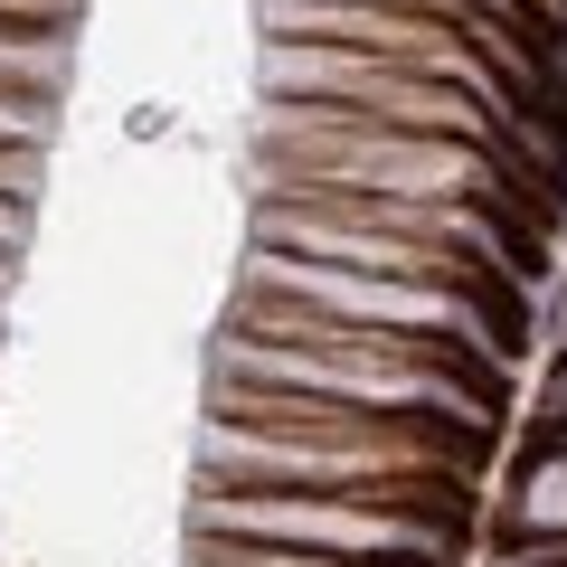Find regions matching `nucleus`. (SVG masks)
I'll use <instances>...</instances> for the list:
<instances>
[{"instance_id": "1", "label": "nucleus", "mask_w": 567, "mask_h": 567, "mask_svg": "<svg viewBox=\"0 0 567 567\" xmlns=\"http://www.w3.org/2000/svg\"><path fill=\"white\" fill-rule=\"evenodd\" d=\"M483 464V435L445 416H379L341 398L218 379L199 425V483L237 492H379V483H464Z\"/></svg>"}, {"instance_id": "6", "label": "nucleus", "mask_w": 567, "mask_h": 567, "mask_svg": "<svg viewBox=\"0 0 567 567\" xmlns=\"http://www.w3.org/2000/svg\"><path fill=\"white\" fill-rule=\"evenodd\" d=\"M66 10L76 0H0V85L10 95H58L66 85Z\"/></svg>"}, {"instance_id": "8", "label": "nucleus", "mask_w": 567, "mask_h": 567, "mask_svg": "<svg viewBox=\"0 0 567 567\" xmlns=\"http://www.w3.org/2000/svg\"><path fill=\"white\" fill-rule=\"evenodd\" d=\"M189 567H416V558H322V548H265V539H189Z\"/></svg>"}, {"instance_id": "13", "label": "nucleus", "mask_w": 567, "mask_h": 567, "mask_svg": "<svg viewBox=\"0 0 567 567\" xmlns=\"http://www.w3.org/2000/svg\"><path fill=\"white\" fill-rule=\"evenodd\" d=\"M0 293H10V256H0Z\"/></svg>"}, {"instance_id": "3", "label": "nucleus", "mask_w": 567, "mask_h": 567, "mask_svg": "<svg viewBox=\"0 0 567 567\" xmlns=\"http://www.w3.org/2000/svg\"><path fill=\"white\" fill-rule=\"evenodd\" d=\"M256 199H322V189H369V199H473L492 218H529L511 189V152L445 133H388L350 123L331 104H265L256 123Z\"/></svg>"}, {"instance_id": "4", "label": "nucleus", "mask_w": 567, "mask_h": 567, "mask_svg": "<svg viewBox=\"0 0 567 567\" xmlns=\"http://www.w3.org/2000/svg\"><path fill=\"white\" fill-rule=\"evenodd\" d=\"M189 539H265V548L416 558V567H454L464 558V520H435V511H406V502H369V492H237V483H199Z\"/></svg>"}, {"instance_id": "2", "label": "nucleus", "mask_w": 567, "mask_h": 567, "mask_svg": "<svg viewBox=\"0 0 567 567\" xmlns=\"http://www.w3.org/2000/svg\"><path fill=\"white\" fill-rule=\"evenodd\" d=\"M218 379L293 388V398H341V406H379V416H445V425H473V435H492V416H502V369L473 360L464 341L350 331V322L275 303V293H237Z\"/></svg>"}, {"instance_id": "12", "label": "nucleus", "mask_w": 567, "mask_h": 567, "mask_svg": "<svg viewBox=\"0 0 567 567\" xmlns=\"http://www.w3.org/2000/svg\"><path fill=\"white\" fill-rule=\"evenodd\" d=\"M20 237H29V199H0V256H20Z\"/></svg>"}, {"instance_id": "7", "label": "nucleus", "mask_w": 567, "mask_h": 567, "mask_svg": "<svg viewBox=\"0 0 567 567\" xmlns=\"http://www.w3.org/2000/svg\"><path fill=\"white\" fill-rule=\"evenodd\" d=\"M502 529H520V539H567V435L529 445V464L511 473V492H502Z\"/></svg>"}, {"instance_id": "11", "label": "nucleus", "mask_w": 567, "mask_h": 567, "mask_svg": "<svg viewBox=\"0 0 567 567\" xmlns=\"http://www.w3.org/2000/svg\"><path fill=\"white\" fill-rule=\"evenodd\" d=\"M406 10H483V20H520V0H406Z\"/></svg>"}, {"instance_id": "10", "label": "nucleus", "mask_w": 567, "mask_h": 567, "mask_svg": "<svg viewBox=\"0 0 567 567\" xmlns=\"http://www.w3.org/2000/svg\"><path fill=\"white\" fill-rule=\"evenodd\" d=\"M539 425L567 435V341H558V369H548V388H539Z\"/></svg>"}, {"instance_id": "5", "label": "nucleus", "mask_w": 567, "mask_h": 567, "mask_svg": "<svg viewBox=\"0 0 567 567\" xmlns=\"http://www.w3.org/2000/svg\"><path fill=\"white\" fill-rule=\"evenodd\" d=\"M256 85H265V104H331V114H350V123H388V133H445V142H483V152H511V162H520L511 123L492 114L483 95L435 85V76L388 66V58H360V48L265 39Z\"/></svg>"}, {"instance_id": "9", "label": "nucleus", "mask_w": 567, "mask_h": 567, "mask_svg": "<svg viewBox=\"0 0 567 567\" xmlns=\"http://www.w3.org/2000/svg\"><path fill=\"white\" fill-rule=\"evenodd\" d=\"M48 114H58V95H10L0 85V152H48Z\"/></svg>"}]
</instances>
